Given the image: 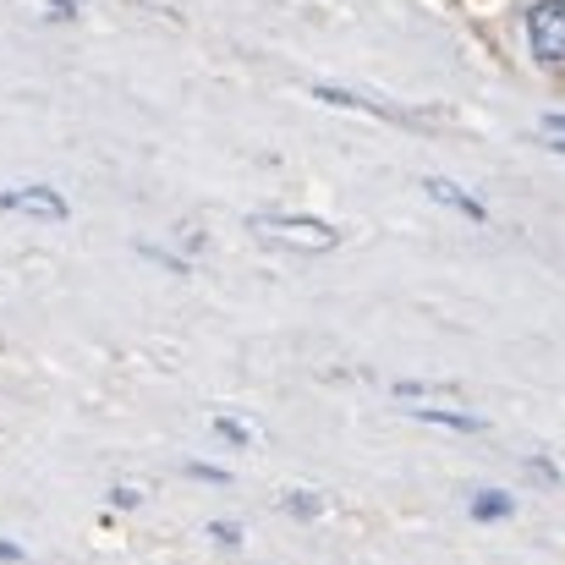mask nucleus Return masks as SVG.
<instances>
[{
  "instance_id": "obj_8",
  "label": "nucleus",
  "mask_w": 565,
  "mask_h": 565,
  "mask_svg": "<svg viewBox=\"0 0 565 565\" xmlns=\"http://www.w3.org/2000/svg\"><path fill=\"white\" fill-rule=\"evenodd\" d=\"M0 561H22V550H17V544H6V539H0Z\"/></svg>"
},
{
  "instance_id": "obj_6",
  "label": "nucleus",
  "mask_w": 565,
  "mask_h": 565,
  "mask_svg": "<svg viewBox=\"0 0 565 565\" xmlns=\"http://www.w3.org/2000/svg\"><path fill=\"white\" fill-rule=\"evenodd\" d=\"M214 434L220 439H236V445H253V428L247 423H231V417H214Z\"/></svg>"
},
{
  "instance_id": "obj_7",
  "label": "nucleus",
  "mask_w": 565,
  "mask_h": 565,
  "mask_svg": "<svg viewBox=\"0 0 565 565\" xmlns=\"http://www.w3.org/2000/svg\"><path fill=\"white\" fill-rule=\"evenodd\" d=\"M544 127H550V138H565V116H544Z\"/></svg>"
},
{
  "instance_id": "obj_2",
  "label": "nucleus",
  "mask_w": 565,
  "mask_h": 565,
  "mask_svg": "<svg viewBox=\"0 0 565 565\" xmlns=\"http://www.w3.org/2000/svg\"><path fill=\"white\" fill-rule=\"evenodd\" d=\"M527 44L544 66H565V0H539L527 11Z\"/></svg>"
},
{
  "instance_id": "obj_1",
  "label": "nucleus",
  "mask_w": 565,
  "mask_h": 565,
  "mask_svg": "<svg viewBox=\"0 0 565 565\" xmlns=\"http://www.w3.org/2000/svg\"><path fill=\"white\" fill-rule=\"evenodd\" d=\"M253 231L269 236V242H286V247H297V253H330V247L341 242L335 225L308 220V214H253Z\"/></svg>"
},
{
  "instance_id": "obj_4",
  "label": "nucleus",
  "mask_w": 565,
  "mask_h": 565,
  "mask_svg": "<svg viewBox=\"0 0 565 565\" xmlns=\"http://www.w3.org/2000/svg\"><path fill=\"white\" fill-rule=\"evenodd\" d=\"M423 192H428L434 203H450V209H461L467 220H489V209H483L472 192H461L456 182H423Z\"/></svg>"
},
{
  "instance_id": "obj_5",
  "label": "nucleus",
  "mask_w": 565,
  "mask_h": 565,
  "mask_svg": "<svg viewBox=\"0 0 565 565\" xmlns=\"http://www.w3.org/2000/svg\"><path fill=\"white\" fill-rule=\"evenodd\" d=\"M472 516H478V522H500V516H511V494H494V489L478 494V500H472Z\"/></svg>"
},
{
  "instance_id": "obj_3",
  "label": "nucleus",
  "mask_w": 565,
  "mask_h": 565,
  "mask_svg": "<svg viewBox=\"0 0 565 565\" xmlns=\"http://www.w3.org/2000/svg\"><path fill=\"white\" fill-rule=\"evenodd\" d=\"M0 209H11V214H33V220H66V198H61L55 188L0 192Z\"/></svg>"
}]
</instances>
